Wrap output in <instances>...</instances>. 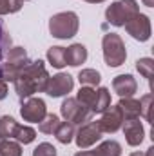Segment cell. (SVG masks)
Wrapping results in <instances>:
<instances>
[{
  "label": "cell",
  "instance_id": "6da1fadb",
  "mask_svg": "<svg viewBox=\"0 0 154 156\" xmlns=\"http://www.w3.org/2000/svg\"><path fill=\"white\" fill-rule=\"evenodd\" d=\"M49 80V73L45 69L44 60H33L18 76L15 78V91L20 100L33 96L35 93H44L45 83Z\"/></svg>",
  "mask_w": 154,
  "mask_h": 156
},
{
  "label": "cell",
  "instance_id": "7a4b0ae2",
  "mask_svg": "<svg viewBox=\"0 0 154 156\" xmlns=\"http://www.w3.org/2000/svg\"><path fill=\"white\" fill-rule=\"evenodd\" d=\"M29 64H31V60H29L24 47H20V45L11 47L5 53V58L0 62V78L5 80V82H15V78L18 76Z\"/></svg>",
  "mask_w": 154,
  "mask_h": 156
},
{
  "label": "cell",
  "instance_id": "3957f363",
  "mask_svg": "<svg viewBox=\"0 0 154 156\" xmlns=\"http://www.w3.org/2000/svg\"><path fill=\"white\" fill-rule=\"evenodd\" d=\"M78 27H80V20H78V15L73 11L56 13L49 20V33L58 40L73 38L78 33Z\"/></svg>",
  "mask_w": 154,
  "mask_h": 156
},
{
  "label": "cell",
  "instance_id": "277c9868",
  "mask_svg": "<svg viewBox=\"0 0 154 156\" xmlns=\"http://www.w3.org/2000/svg\"><path fill=\"white\" fill-rule=\"evenodd\" d=\"M102 49H103V60L109 67H120L125 64L127 49L125 42L116 33H107L102 38Z\"/></svg>",
  "mask_w": 154,
  "mask_h": 156
},
{
  "label": "cell",
  "instance_id": "5b68a950",
  "mask_svg": "<svg viewBox=\"0 0 154 156\" xmlns=\"http://www.w3.org/2000/svg\"><path fill=\"white\" fill-rule=\"evenodd\" d=\"M138 13H140V5L136 0H118L105 9V20L114 27H123L125 22Z\"/></svg>",
  "mask_w": 154,
  "mask_h": 156
},
{
  "label": "cell",
  "instance_id": "8992f818",
  "mask_svg": "<svg viewBox=\"0 0 154 156\" xmlns=\"http://www.w3.org/2000/svg\"><path fill=\"white\" fill-rule=\"evenodd\" d=\"M60 115L64 116L65 122H69L73 125H82L85 122H91V118H93V113L87 107H83L76 98H69V96L62 102Z\"/></svg>",
  "mask_w": 154,
  "mask_h": 156
},
{
  "label": "cell",
  "instance_id": "52a82bcc",
  "mask_svg": "<svg viewBox=\"0 0 154 156\" xmlns=\"http://www.w3.org/2000/svg\"><path fill=\"white\" fill-rule=\"evenodd\" d=\"M123 27H125V31L132 38L138 40V42H147V40L151 38V33H152V29H151V18L147 15H143V13H138V15L131 16L125 22Z\"/></svg>",
  "mask_w": 154,
  "mask_h": 156
},
{
  "label": "cell",
  "instance_id": "ba28073f",
  "mask_svg": "<svg viewBox=\"0 0 154 156\" xmlns=\"http://www.w3.org/2000/svg\"><path fill=\"white\" fill-rule=\"evenodd\" d=\"M47 115V105L42 98L37 96H29L26 100H22L20 105V116L24 118V122L29 123H40Z\"/></svg>",
  "mask_w": 154,
  "mask_h": 156
},
{
  "label": "cell",
  "instance_id": "9c48e42d",
  "mask_svg": "<svg viewBox=\"0 0 154 156\" xmlns=\"http://www.w3.org/2000/svg\"><path fill=\"white\" fill-rule=\"evenodd\" d=\"M75 87V80L71 75L67 73H58L54 76H49L47 83H45V89L44 93H47L51 98H60V96H65L73 91Z\"/></svg>",
  "mask_w": 154,
  "mask_h": 156
},
{
  "label": "cell",
  "instance_id": "30bf717a",
  "mask_svg": "<svg viewBox=\"0 0 154 156\" xmlns=\"http://www.w3.org/2000/svg\"><path fill=\"white\" fill-rule=\"evenodd\" d=\"M102 131L98 127V122H85L80 125L76 133H75V142H76L78 149H89L93 147L96 142L102 140Z\"/></svg>",
  "mask_w": 154,
  "mask_h": 156
},
{
  "label": "cell",
  "instance_id": "8fae6325",
  "mask_svg": "<svg viewBox=\"0 0 154 156\" xmlns=\"http://www.w3.org/2000/svg\"><path fill=\"white\" fill-rule=\"evenodd\" d=\"M96 122H98V127H100L102 133L114 134L116 131L121 129V125H123L125 120H123V115H121V109H120L118 104H116V105H109V107L102 113V118L96 120Z\"/></svg>",
  "mask_w": 154,
  "mask_h": 156
},
{
  "label": "cell",
  "instance_id": "7c38bea8",
  "mask_svg": "<svg viewBox=\"0 0 154 156\" xmlns=\"http://www.w3.org/2000/svg\"><path fill=\"white\" fill-rule=\"evenodd\" d=\"M123 134H125V142L131 145V147H138L143 138H145V129L140 122V118H132V120H125L123 125Z\"/></svg>",
  "mask_w": 154,
  "mask_h": 156
},
{
  "label": "cell",
  "instance_id": "4fadbf2b",
  "mask_svg": "<svg viewBox=\"0 0 154 156\" xmlns=\"http://www.w3.org/2000/svg\"><path fill=\"white\" fill-rule=\"evenodd\" d=\"M113 89L120 98H129L138 91V82L132 75H118L113 80Z\"/></svg>",
  "mask_w": 154,
  "mask_h": 156
},
{
  "label": "cell",
  "instance_id": "5bb4252c",
  "mask_svg": "<svg viewBox=\"0 0 154 156\" xmlns=\"http://www.w3.org/2000/svg\"><path fill=\"white\" fill-rule=\"evenodd\" d=\"M87 60V47L83 44H73L65 49V64L71 67H78Z\"/></svg>",
  "mask_w": 154,
  "mask_h": 156
},
{
  "label": "cell",
  "instance_id": "9a60e30c",
  "mask_svg": "<svg viewBox=\"0 0 154 156\" xmlns=\"http://www.w3.org/2000/svg\"><path fill=\"white\" fill-rule=\"evenodd\" d=\"M118 107L121 109L123 120H132V118H140V100L129 96V98H120Z\"/></svg>",
  "mask_w": 154,
  "mask_h": 156
},
{
  "label": "cell",
  "instance_id": "2e32d148",
  "mask_svg": "<svg viewBox=\"0 0 154 156\" xmlns=\"http://www.w3.org/2000/svg\"><path fill=\"white\" fill-rule=\"evenodd\" d=\"M91 156H121V145L116 140H105L91 151Z\"/></svg>",
  "mask_w": 154,
  "mask_h": 156
},
{
  "label": "cell",
  "instance_id": "e0dca14e",
  "mask_svg": "<svg viewBox=\"0 0 154 156\" xmlns=\"http://www.w3.org/2000/svg\"><path fill=\"white\" fill-rule=\"evenodd\" d=\"M76 100L94 115V109H96V89L82 85L80 91H78V94H76Z\"/></svg>",
  "mask_w": 154,
  "mask_h": 156
},
{
  "label": "cell",
  "instance_id": "ac0fdd59",
  "mask_svg": "<svg viewBox=\"0 0 154 156\" xmlns=\"http://www.w3.org/2000/svg\"><path fill=\"white\" fill-rule=\"evenodd\" d=\"M75 133H76V129H75L73 123H69V122H60V125H58L56 131H54V136H56V140H58L60 144L67 145V144H71V142L75 140Z\"/></svg>",
  "mask_w": 154,
  "mask_h": 156
},
{
  "label": "cell",
  "instance_id": "d6986e66",
  "mask_svg": "<svg viewBox=\"0 0 154 156\" xmlns=\"http://www.w3.org/2000/svg\"><path fill=\"white\" fill-rule=\"evenodd\" d=\"M47 60L53 67L56 69H62L65 67V47H60V45H53L47 49Z\"/></svg>",
  "mask_w": 154,
  "mask_h": 156
},
{
  "label": "cell",
  "instance_id": "ffe728a7",
  "mask_svg": "<svg viewBox=\"0 0 154 156\" xmlns=\"http://www.w3.org/2000/svg\"><path fill=\"white\" fill-rule=\"evenodd\" d=\"M78 82L85 87H96L102 82V75L96 69H82L78 73Z\"/></svg>",
  "mask_w": 154,
  "mask_h": 156
},
{
  "label": "cell",
  "instance_id": "44dd1931",
  "mask_svg": "<svg viewBox=\"0 0 154 156\" xmlns=\"http://www.w3.org/2000/svg\"><path fill=\"white\" fill-rule=\"evenodd\" d=\"M35 138H37V131H35L33 127H29V125H20V123H18V127H16V131H15V140H16L18 144L27 145V144H33Z\"/></svg>",
  "mask_w": 154,
  "mask_h": 156
},
{
  "label": "cell",
  "instance_id": "7402d4cb",
  "mask_svg": "<svg viewBox=\"0 0 154 156\" xmlns=\"http://www.w3.org/2000/svg\"><path fill=\"white\" fill-rule=\"evenodd\" d=\"M16 127H18V123H16V120H15L13 116L5 115V116L0 118V134H2L4 138L13 140V138H15V131H16Z\"/></svg>",
  "mask_w": 154,
  "mask_h": 156
},
{
  "label": "cell",
  "instance_id": "603a6c76",
  "mask_svg": "<svg viewBox=\"0 0 154 156\" xmlns=\"http://www.w3.org/2000/svg\"><path fill=\"white\" fill-rule=\"evenodd\" d=\"M0 156H22V145L15 140L4 138L0 142Z\"/></svg>",
  "mask_w": 154,
  "mask_h": 156
},
{
  "label": "cell",
  "instance_id": "cb8c5ba5",
  "mask_svg": "<svg viewBox=\"0 0 154 156\" xmlns=\"http://www.w3.org/2000/svg\"><path fill=\"white\" fill-rule=\"evenodd\" d=\"M111 105V93L107 87H98L96 89V109H94V115L96 113H103L107 107Z\"/></svg>",
  "mask_w": 154,
  "mask_h": 156
},
{
  "label": "cell",
  "instance_id": "d4e9b609",
  "mask_svg": "<svg viewBox=\"0 0 154 156\" xmlns=\"http://www.w3.org/2000/svg\"><path fill=\"white\" fill-rule=\"evenodd\" d=\"M58 125H60V118L56 115H45V118L38 123V129L44 134H54Z\"/></svg>",
  "mask_w": 154,
  "mask_h": 156
},
{
  "label": "cell",
  "instance_id": "484cf974",
  "mask_svg": "<svg viewBox=\"0 0 154 156\" xmlns=\"http://www.w3.org/2000/svg\"><path fill=\"white\" fill-rule=\"evenodd\" d=\"M136 69H138V73L142 76L151 82V78L154 75V60L152 58H140V60H136Z\"/></svg>",
  "mask_w": 154,
  "mask_h": 156
},
{
  "label": "cell",
  "instance_id": "4316f807",
  "mask_svg": "<svg viewBox=\"0 0 154 156\" xmlns=\"http://www.w3.org/2000/svg\"><path fill=\"white\" fill-rule=\"evenodd\" d=\"M11 49V35L4 27V22L0 20V62L5 58V53Z\"/></svg>",
  "mask_w": 154,
  "mask_h": 156
},
{
  "label": "cell",
  "instance_id": "83f0119b",
  "mask_svg": "<svg viewBox=\"0 0 154 156\" xmlns=\"http://www.w3.org/2000/svg\"><path fill=\"white\" fill-rule=\"evenodd\" d=\"M151 109H152V94L147 93L140 98V116H143L147 122H151L152 116H151Z\"/></svg>",
  "mask_w": 154,
  "mask_h": 156
},
{
  "label": "cell",
  "instance_id": "f1b7e54d",
  "mask_svg": "<svg viewBox=\"0 0 154 156\" xmlns=\"http://www.w3.org/2000/svg\"><path fill=\"white\" fill-rule=\"evenodd\" d=\"M22 4L24 2H20V0H0V16L18 13L22 9Z\"/></svg>",
  "mask_w": 154,
  "mask_h": 156
},
{
  "label": "cell",
  "instance_id": "f546056e",
  "mask_svg": "<svg viewBox=\"0 0 154 156\" xmlns=\"http://www.w3.org/2000/svg\"><path fill=\"white\" fill-rule=\"evenodd\" d=\"M56 147L49 142H42L33 149V156H56Z\"/></svg>",
  "mask_w": 154,
  "mask_h": 156
},
{
  "label": "cell",
  "instance_id": "4dcf8cb0",
  "mask_svg": "<svg viewBox=\"0 0 154 156\" xmlns=\"http://www.w3.org/2000/svg\"><path fill=\"white\" fill-rule=\"evenodd\" d=\"M7 96V82L0 78V100H4Z\"/></svg>",
  "mask_w": 154,
  "mask_h": 156
},
{
  "label": "cell",
  "instance_id": "1f68e13d",
  "mask_svg": "<svg viewBox=\"0 0 154 156\" xmlns=\"http://www.w3.org/2000/svg\"><path fill=\"white\" fill-rule=\"evenodd\" d=\"M75 156H91V151H85V149H82V151H78Z\"/></svg>",
  "mask_w": 154,
  "mask_h": 156
},
{
  "label": "cell",
  "instance_id": "d6a6232c",
  "mask_svg": "<svg viewBox=\"0 0 154 156\" xmlns=\"http://www.w3.org/2000/svg\"><path fill=\"white\" fill-rule=\"evenodd\" d=\"M143 2V5H147V7H154V0H142Z\"/></svg>",
  "mask_w": 154,
  "mask_h": 156
},
{
  "label": "cell",
  "instance_id": "836d02e7",
  "mask_svg": "<svg viewBox=\"0 0 154 156\" xmlns=\"http://www.w3.org/2000/svg\"><path fill=\"white\" fill-rule=\"evenodd\" d=\"M85 2H89V4H102V2H105V0H85Z\"/></svg>",
  "mask_w": 154,
  "mask_h": 156
},
{
  "label": "cell",
  "instance_id": "e575fe53",
  "mask_svg": "<svg viewBox=\"0 0 154 156\" xmlns=\"http://www.w3.org/2000/svg\"><path fill=\"white\" fill-rule=\"evenodd\" d=\"M129 156H145V153H138L136 151V153H132V154H129Z\"/></svg>",
  "mask_w": 154,
  "mask_h": 156
},
{
  "label": "cell",
  "instance_id": "d590c367",
  "mask_svg": "<svg viewBox=\"0 0 154 156\" xmlns=\"http://www.w3.org/2000/svg\"><path fill=\"white\" fill-rule=\"evenodd\" d=\"M2 140H4V136H2V134H0V142H2Z\"/></svg>",
  "mask_w": 154,
  "mask_h": 156
},
{
  "label": "cell",
  "instance_id": "8d00e7d4",
  "mask_svg": "<svg viewBox=\"0 0 154 156\" xmlns=\"http://www.w3.org/2000/svg\"><path fill=\"white\" fill-rule=\"evenodd\" d=\"M20 2H27V0H20Z\"/></svg>",
  "mask_w": 154,
  "mask_h": 156
}]
</instances>
